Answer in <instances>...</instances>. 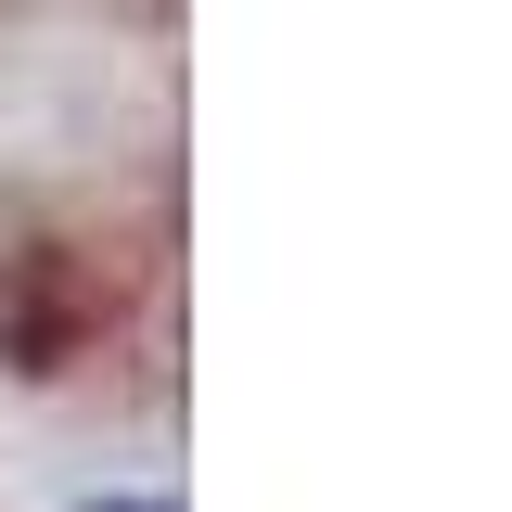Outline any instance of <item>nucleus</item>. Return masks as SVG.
<instances>
[{
	"instance_id": "obj_1",
	"label": "nucleus",
	"mask_w": 512,
	"mask_h": 512,
	"mask_svg": "<svg viewBox=\"0 0 512 512\" xmlns=\"http://www.w3.org/2000/svg\"><path fill=\"white\" fill-rule=\"evenodd\" d=\"M103 512H167V500H103Z\"/></svg>"
}]
</instances>
